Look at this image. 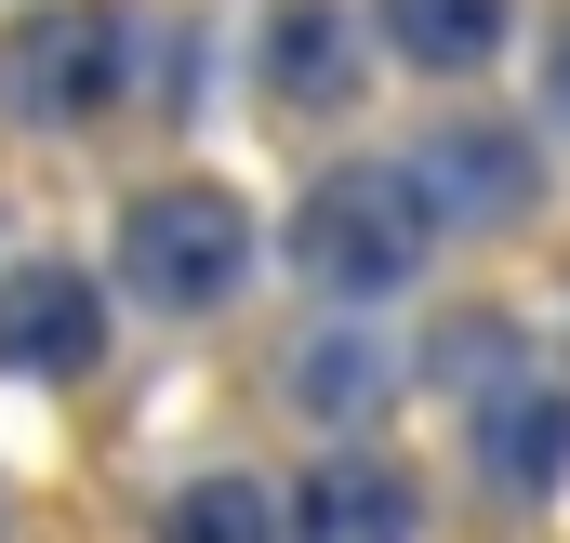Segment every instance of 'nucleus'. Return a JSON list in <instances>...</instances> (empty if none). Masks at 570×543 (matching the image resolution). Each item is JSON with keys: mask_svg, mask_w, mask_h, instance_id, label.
<instances>
[{"mask_svg": "<svg viewBox=\"0 0 570 543\" xmlns=\"http://www.w3.org/2000/svg\"><path fill=\"white\" fill-rule=\"evenodd\" d=\"M120 278H134L146 318H213L253 278V213L226 186H146L120 213Z\"/></svg>", "mask_w": 570, "mask_h": 543, "instance_id": "1", "label": "nucleus"}, {"mask_svg": "<svg viewBox=\"0 0 570 543\" xmlns=\"http://www.w3.org/2000/svg\"><path fill=\"white\" fill-rule=\"evenodd\" d=\"M425 239L438 226H425V199H412V172H332V186L292 213V253L332 278V292H358V305L425 266Z\"/></svg>", "mask_w": 570, "mask_h": 543, "instance_id": "2", "label": "nucleus"}, {"mask_svg": "<svg viewBox=\"0 0 570 543\" xmlns=\"http://www.w3.org/2000/svg\"><path fill=\"white\" fill-rule=\"evenodd\" d=\"M120 80H134V40H120L107 13H27V27L0 40V107H13V120H40V134L94 120Z\"/></svg>", "mask_w": 570, "mask_h": 543, "instance_id": "3", "label": "nucleus"}, {"mask_svg": "<svg viewBox=\"0 0 570 543\" xmlns=\"http://www.w3.org/2000/svg\"><path fill=\"white\" fill-rule=\"evenodd\" d=\"M94 358H107L94 278H80V266H0V372L67 385V372H94Z\"/></svg>", "mask_w": 570, "mask_h": 543, "instance_id": "4", "label": "nucleus"}, {"mask_svg": "<svg viewBox=\"0 0 570 543\" xmlns=\"http://www.w3.org/2000/svg\"><path fill=\"white\" fill-rule=\"evenodd\" d=\"M464 437H478V477H491V491L544 504V491L570 477V385H531V372H504V385H478Z\"/></svg>", "mask_w": 570, "mask_h": 543, "instance_id": "5", "label": "nucleus"}, {"mask_svg": "<svg viewBox=\"0 0 570 543\" xmlns=\"http://www.w3.org/2000/svg\"><path fill=\"white\" fill-rule=\"evenodd\" d=\"M412 199H425V226H464V239H478V226L531 213V159H518L504 134L464 120V134H438L425 159H412Z\"/></svg>", "mask_w": 570, "mask_h": 543, "instance_id": "6", "label": "nucleus"}, {"mask_svg": "<svg viewBox=\"0 0 570 543\" xmlns=\"http://www.w3.org/2000/svg\"><path fill=\"white\" fill-rule=\"evenodd\" d=\"M305 543H412V477L385 451H332L305 477Z\"/></svg>", "mask_w": 570, "mask_h": 543, "instance_id": "7", "label": "nucleus"}, {"mask_svg": "<svg viewBox=\"0 0 570 543\" xmlns=\"http://www.w3.org/2000/svg\"><path fill=\"white\" fill-rule=\"evenodd\" d=\"M372 27L399 67H478L504 40V0H372Z\"/></svg>", "mask_w": 570, "mask_h": 543, "instance_id": "8", "label": "nucleus"}, {"mask_svg": "<svg viewBox=\"0 0 570 543\" xmlns=\"http://www.w3.org/2000/svg\"><path fill=\"white\" fill-rule=\"evenodd\" d=\"M159 543H279V504H266V477H186L173 504H159Z\"/></svg>", "mask_w": 570, "mask_h": 543, "instance_id": "9", "label": "nucleus"}, {"mask_svg": "<svg viewBox=\"0 0 570 543\" xmlns=\"http://www.w3.org/2000/svg\"><path fill=\"white\" fill-rule=\"evenodd\" d=\"M292 385H305V411H318V424H358V411L385 398V345H372V332H318Z\"/></svg>", "mask_w": 570, "mask_h": 543, "instance_id": "10", "label": "nucleus"}, {"mask_svg": "<svg viewBox=\"0 0 570 543\" xmlns=\"http://www.w3.org/2000/svg\"><path fill=\"white\" fill-rule=\"evenodd\" d=\"M332 67H345V13H318V0H292L279 27H266V80H279V93H318Z\"/></svg>", "mask_w": 570, "mask_h": 543, "instance_id": "11", "label": "nucleus"}, {"mask_svg": "<svg viewBox=\"0 0 570 543\" xmlns=\"http://www.w3.org/2000/svg\"><path fill=\"white\" fill-rule=\"evenodd\" d=\"M544 107H558V134H570V40H558V67H544Z\"/></svg>", "mask_w": 570, "mask_h": 543, "instance_id": "12", "label": "nucleus"}]
</instances>
